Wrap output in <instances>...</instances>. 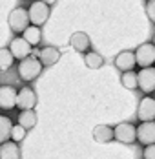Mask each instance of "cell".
<instances>
[{"instance_id":"obj_20","label":"cell","mask_w":155,"mask_h":159,"mask_svg":"<svg viewBox=\"0 0 155 159\" xmlns=\"http://www.w3.org/2000/svg\"><path fill=\"white\" fill-rule=\"evenodd\" d=\"M11 128H13V123L9 117L6 115H0V144L6 143L11 135Z\"/></svg>"},{"instance_id":"obj_13","label":"cell","mask_w":155,"mask_h":159,"mask_svg":"<svg viewBox=\"0 0 155 159\" xmlns=\"http://www.w3.org/2000/svg\"><path fill=\"white\" fill-rule=\"evenodd\" d=\"M59 59H60V51L57 48H53V46H46V48H42L38 51V62L42 64V68L57 64Z\"/></svg>"},{"instance_id":"obj_21","label":"cell","mask_w":155,"mask_h":159,"mask_svg":"<svg viewBox=\"0 0 155 159\" xmlns=\"http://www.w3.org/2000/svg\"><path fill=\"white\" fill-rule=\"evenodd\" d=\"M13 64H15V59H13V55L9 53V49L2 48L0 49V70L6 71V70H9Z\"/></svg>"},{"instance_id":"obj_25","label":"cell","mask_w":155,"mask_h":159,"mask_svg":"<svg viewBox=\"0 0 155 159\" xmlns=\"http://www.w3.org/2000/svg\"><path fill=\"white\" fill-rule=\"evenodd\" d=\"M144 159H155V146L153 144H150V146H146L144 148Z\"/></svg>"},{"instance_id":"obj_6","label":"cell","mask_w":155,"mask_h":159,"mask_svg":"<svg viewBox=\"0 0 155 159\" xmlns=\"http://www.w3.org/2000/svg\"><path fill=\"white\" fill-rule=\"evenodd\" d=\"M113 139L124 144H131L135 141V126L131 123H119L113 128Z\"/></svg>"},{"instance_id":"obj_24","label":"cell","mask_w":155,"mask_h":159,"mask_svg":"<svg viewBox=\"0 0 155 159\" xmlns=\"http://www.w3.org/2000/svg\"><path fill=\"white\" fill-rule=\"evenodd\" d=\"M146 13H148V16H150V20L155 22V2L153 0H150V2L146 4Z\"/></svg>"},{"instance_id":"obj_11","label":"cell","mask_w":155,"mask_h":159,"mask_svg":"<svg viewBox=\"0 0 155 159\" xmlns=\"http://www.w3.org/2000/svg\"><path fill=\"white\" fill-rule=\"evenodd\" d=\"M16 106V88L0 86V110H13Z\"/></svg>"},{"instance_id":"obj_1","label":"cell","mask_w":155,"mask_h":159,"mask_svg":"<svg viewBox=\"0 0 155 159\" xmlns=\"http://www.w3.org/2000/svg\"><path fill=\"white\" fill-rule=\"evenodd\" d=\"M42 73V64L35 57H26L24 61L18 62V77L24 82H31Z\"/></svg>"},{"instance_id":"obj_15","label":"cell","mask_w":155,"mask_h":159,"mask_svg":"<svg viewBox=\"0 0 155 159\" xmlns=\"http://www.w3.org/2000/svg\"><path fill=\"white\" fill-rule=\"evenodd\" d=\"M20 148L18 144L13 141H6V143L0 144V159H20Z\"/></svg>"},{"instance_id":"obj_23","label":"cell","mask_w":155,"mask_h":159,"mask_svg":"<svg viewBox=\"0 0 155 159\" xmlns=\"http://www.w3.org/2000/svg\"><path fill=\"white\" fill-rule=\"evenodd\" d=\"M26 130L22 126H18V125H13V128H11V135H9V139L13 141V143H20L24 137H26Z\"/></svg>"},{"instance_id":"obj_4","label":"cell","mask_w":155,"mask_h":159,"mask_svg":"<svg viewBox=\"0 0 155 159\" xmlns=\"http://www.w3.org/2000/svg\"><path fill=\"white\" fill-rule=\"evenodd\" d=\"M7 24H9L11 31H15V33H24V30L29 26L28 9H26V7H15V9L9 13Z\"/></svg>"},{"instance_id":"obj_19","label":"cell","mask_w":155,"mask_h":159,"mask_svg":"<svg viewBox=\"0 0 155 159\" xmlns=\"http://www.w3.org/2000/svg\"><path fill=\"white\" fill-rule=\"evenodd\" d=\"M84 64H86L90 70H99V68L104 66V59H102V55L97 53V51H88V53H84Z\"/></svg>"},{"instance_id":"obj_17","label":"cell","mask_w":155,"mask_h":159,"mask_svg":"<svg viewBox=\"0 0 155 159\" xmlns=\"http://www.w3.org/2000/svg\"><path fill=\"white\" fill-rule=\"evenodd\" d=\"M22 39L29 44V46H37V44H40V40H42V31H40V28H35V26H28L24 33H22Z\"/></svg>"},{"instance_id":"obj_10","label":"cell","mask_w":155,"mask_h":159,"mask_svg":"<svg viewBox=\"0 0 155 159\" xmlns=\"http://www.w3.org/2000/svg\"><path fill=\"white\" fill-rule=\"evenodd\" d=\"M137 117H139L142 123L153 121V117H155V101H153V97H144V99L139 102Z\"/></svg>"},{"instance_id":"obj_16","label":"cell","mask_w":155,"mask_h":159,"mask_svg":"<svg viewBox=\"0 0 155 159\" xmlns=\"http://www.w3.org/2000/svg\"><path fill=\"white\" fill-rule=\"evenodd\" d=\"M93 139L97 143H109L113 141V128L108 125H97L93 128Z\"/></svg>"},{"instance_id":"obj_8","label":"cell","mask_w":155,"mask_h":159,"mask_svg":"<svg viewBox=\"0 0 155 159\" xmlns=\"http://www.w3.org/2000/svg\"><path fill=\"white\" fill-rule=\"evenodd\" d=\"M37 104V93L31 88H22L20 92H16V106L22 111L33 110Z\"/></svg>"},{"instance_id":"obj_9","label":"cell","mask_w":155,"mask_h":159,"mask_svg":"<svg viewBox=\"0 0 155 159\" xmlns=\"http://www.w3.org/2000/svg\"><path fill=\"white\" fill-rule=\"evenodd\" d=\"M9 53L13 55V59H20V61H24L26 57H29L31 53V46L22 39V37H15L11 42H9Z\"/></svg>"},{"instance_id":"obj_14","label":"cell","mask_w":155,"mask_h":159,"mask_svg":"<svg viewBox=\"0 0 155 159\" xmlns=\"http://www.w3.org/2000/svg\"><path fill=\"white\" fill-rule=\"evenodd\" d=\"M115 68L121 70V71H133V66H135V57H133V51H121L117 57H115Z\"/></svg>"},{"instance_id":"obj_22","label":"cell","mask_w":155,"mask_h":159,"mask_svg":"<svg viewBox=\"0 0 155 159\" xmlns=\"http://www.w3.org/2000/svg\"><path fill=\"white\" fill-rule=\"evenodd\" d=\"M121 82L126 90H135L137 88V73L135 71H126L121 77Z\"/></svg>"},{"instance_id":"obj_3","label":"cell","mask_w":155,"mask_h":159,"mask_svg":"<svg viewBox=\"0 0 155 159\" xmlns=\"http://www.w3.org/2000/svg\"><path fill=\"white\" fill-rule=\"evenodd\" d=\"M135 57V64H139L140 68H153V62H155V46L152 42H146L137 48V51L133 53Z\"/></svg>"},{"instance_id":"obj_12","label":"cell","mask_w":155,"mask_h":159,"mask_svg":"<svg viewBox=\"0 0 155 159\" xmlns=\"http://www.w3.org/2000/svg\"><path fill=\"white\" fill-rule=\"evenodd\" d=\"M69 44H71V48L78 51V53H88L90 51V37H88V33L84 31H75L71 37H69Z\"/></svg>"},{"instance_id":"obj_7","label":"cell","mask_w":155,"mask_h":159,"mask_svg":"<svg viewBox=\"0 0 155 159\" xmlns=\"http://www.w3.org/2000/svg\"><path fill=\"white\" fill-rule=\"evenodd\" d=\"M137 88L144 93H152L155 90V70L153 68H144L137 73Z\"/></svg>"},{"instance_id":"obj_5","label":"cell","mask_w":155,"mask_h":159,"mask_svg":"<svg viewBox=\"0 0 155 159\" xmlns=\"http://www.w3.org/2000/svg\"><path fill=\"white\" fill-rule=\"evenodd\" d=\"M135 141H139L144 146H150L155 141V123H142L140 126H135Z\"/></svg>"},{"instance_id":"obj_18","label":"cell","mask_w":155,"mask_h":159,"mask_svg":"<svg viewBox=\"0 0 155 159\" xmlns=\"http://www.w3.org/2000/svg\"><path fill=\"white\" fill-rule=\"evenodd\" d=\"M37 125V113L35 110H26V111H20V115H18V126H22L26 132L33 128Z\"/></svg>"},{"instance_id":"obj_2","label":"cell","mask_w":155,"mask_h":159,"mask_svg":"<svg viewBox=\"0 0 155 159\" xmlns=\"http://www.w3.org/2000/svg\"><path fill=\"white\" fill-rule=\"evenodd\" d=\"M28 18H29L31 26L40 28L49 18V4H46V2H33L28 7Z\"/></svg>"}]
</instances>
